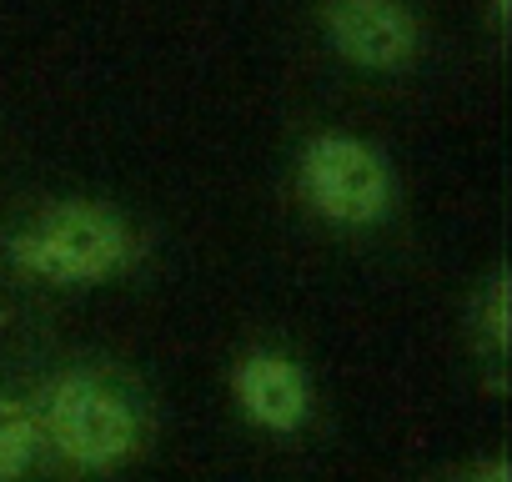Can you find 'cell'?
Segmentation results:
<instances>
[{
    "label": "cell",
    "instance_id": "obj_3",
    "mask_svg": "<svg viewBox=\"0 0 512 482\" xmlns=\"http://www.w3.org/2000/svg\"><path fill=\"white\" fill-rule=\"evenodd\" d=\"M302 201L337 226H372L392 211V171L387 161L342 131L317 136L302 151V171H297Z\"/></svg>",
    "mask_w": 512,
    "mask_h": 482
},
{
    "label": "cell",
    "instance_id": "obj_2",
    "mask_svg": "<svg viewBox=\"0 0 512 482\" xmlns=\"http://www.w3.org/2000/svg\"><path fill=\"white\" fill-rule=\"evenodd\" d=\"M41 437L81 472H111L141 447L136 402L96 372H61L31 407Z\"/></svg>",
    "mask_w": 512,
    "mask_h": 482
},
{
    "label": "cell",
    "instance_id": "obj_6",
    "mask_svg": "<svg viewBox=\"0 0 512 482\" xmlns=\"http://www.w3.org/2000/svg\"><path fill=\"white\" fill-rule=\"evenodd\" d=\"M36 452H41L36 412L16 392H0V482H21L31 472Z\"/></svg>",
    "mask_w": 512,
    "mask_h": 482
},
{
    "label": "cell",
    "instance_id": "obj_9",
    "mask_svg": "<svg viewBox=\"0 0 512 482\" xmlns=\"http://www.w3.org/2000/svg\"><path fill=\"white\" fill-rule=\"evenodd\" d=\"M492 11H497V16L507 21V11H512V0H492Z\"/></svg>",
    "mask_w": 512,
    "mask_h": 482
},
{
    "label": "cell",
    "instance_id": "obj_7",
    "mask_svg": "<svg viewBox=\"0 0 512 482\" xmlns=\"http://www.w3.org/2000/svg\"><path fill=\"white\" fill-rule=\"evenodd\" d=\"M477 327H482V337H487L492 357H502V352H507V282H502V277H492V282H487L482 307H477Z\"/></svg>",
    "mask_w": 512,
    "mask_h": 482
},
{
    "label": "cell",
    "instance_id": "obj_4",
    "mask_svg": "<svg viewBox=\"0 0 512 482\" xmlns=\"http://www.w3.org/2000/svg\"><path fill=\"white\" fill-rule=\"evenodd\" d=\"M231 397L241 417L262 432H302L312 422V382L282 352H246L231 372Z\"/></svg>",
    "mask_w": 512,
    "mask_h": 482
},
{
    "label": "cell",
    "instance_id": "obj_5",
    "mask_svg": "<svg viewBox=\"0 0 512 482\" xmlns=\"http://www.w3.org/2000/svg\"><path fill=\"white\" fill-rule=\"evenodd\" d=\"M327 36L352 66L367 71H397L417 51V21L402 0H332Z\"/></svg>",
    "mask_w": 512,
    "mask_h": 482
},
{
    "label": "cell",
    "instance_id": "obj_1",
    "mask_svg": "<svg viewBox=\"0 0 512 482\" xmlns=\"http://www.w3.org/2000/svg\"><path fill=\"white\" fill-rule=\"evenodd\" d=\"M131 252L136 241L126 221L91 201H61L6 241L11 267L51 287H96L126 272Z\"/></svg>",
    "mask_w": 512,
    "mask_h": 482
},
{
    "label": "cell",
    "instance_id": "obj_8",
    "mask_svg": "<svg viewBox=\"0 0 512 482\" xmlns=\"http://www.w3.org/2000/svg\"><path fill=\"white\" fill-rule=\"evenodd\" d=\"M467 482H507V462H502V457H487L482 467L467 472Z\"/></svg>",
    "mask_w": 512,
    "mask_h": 482
}]
</instances>
